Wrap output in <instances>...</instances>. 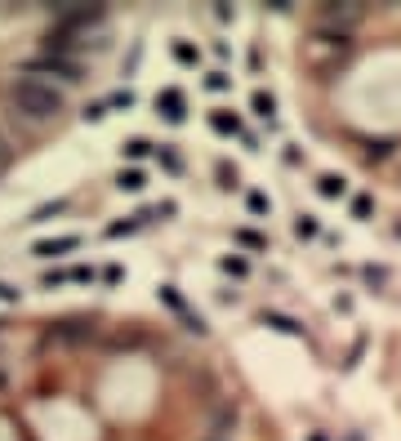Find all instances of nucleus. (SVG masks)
Returning <instances> with one entry per match:
<instances>
[{"mask_svg":"<svg viewBox=\"0 0 401 441\" xmlns=\"http://www.w3.org/2000/svg\"><path fill=\"white\" fill-rule=\"evenodd\" d=\"M63 103H67V94L45 80H14V90H9V107L22 112L27 120H50L63 112Z\"/></svg>","mask_w":401,"mask_h":441,"instance_id":"obj_1","label":"nucleus"},{"mask_svg":"<svg viewBox=\"0 0 401 441\" xmlns=\"http://www.w3.org/2000/svg\"><path fill=\"white\" fill-rule=\"evenodd\" d=\"M22 80H63V85H80L85 80V63L80 58H63V54H36L22 63Z\"/></svg>","mask_w":401,"mask_h":441,"instance_id":"obj_2","label":"nucleus"},{"mask_svg":"<svg viewBox=\"0 0 401 441\" xmlns=\"http://www.w3.org/2000/svg\"><path fill=\"white\" fill-rule=\"evenodd\" d=\"M361 22V5H325L317 14V31L330 36H352V27Z\"/></svg>","mask_w":401,"mask_h":441,"instance_id":"obj_3","label":"nucleus"},{"mask_svg":"<svg viewBox=\"0 0 401 441\" xmlns=\"http://www.w3.org/2000/svg\"><path fill=\"white\" fill-rule=\"evenodd\" d=\"M156 112L178 125V120H183V94H178V90H161V94H156Z\"/></svg>","mask_w":401,"mask_h":441,"instance_id":"obj_4","label":"nucleus"},{"mask_svg":"<svg viewBox=\"0 0 401 441\" xmlns=\"http://www.w3.org/2000/svg\"><path fill=\"white\" fill-rule=\"evenodd\" d=\"M80 237H54V241H36V259H58V254H67V250H76Z\"/></svg>","mask_w":401,"mask_h":441,"instance_id":"obj_5","label":"nucleus"},{"mask_svg":"<svg viewBox=\"0 0 401 441\" xmlns=\"http://www.w3.org/2000/svg\"><path fill=\"white\" fill-rule=\"evenodd\" d=\"M58 281H94V267H58L45 276V286H58Z\"/></svg>","mask_w":401,"mask_h":441,"instance_id":"obj_6","label":"nucleus"},{"mask_svg":"<svg viewBox=\"0 0 401 441\" xmlns=\"http://www.w3.org/2000/svg\"><path fill=\"white\" fill-rule=\"evenodd\" d=\"M90 335H94V326H80V321H67L63 330H50V339H71V343H80Z\"/></svg>","mask_w":401,"mask_h":441,"instance_id":"obj_7","label":"nucleus"},{"mask_svg":"<svg viewBox=\"0 0 401 441\" xmlns=\"http://www.w3.org/2000/svg\"><path fill=\"white\" fill-rule=\"evenodd\" d=\"M263 326H276V330H286V335H303V326L281 316V312H263Z\"/></svg>","mask_w":401,"mask_h":441,"instance_id":"obj_8","label":"nucleus"},{"mask_svg":"<svg viewBox=\"0 0 401 441\" xmlns=\"http://www.w3.org/2000/svg\"><path fill=\"white\" fill-rule=\"evenodd\" d=\"M317 188H321V196H344V192H348V183L339 178V174H321Z\"/></svg>","mask_w":401,"mask_h":441,"instance_id":"obj_9","label":"nucleus"},{"mask_svg":"<svg viewBox=\"0 0 401 441\" xmlns=\"http://www.w3.org/2000/svg\"><path fill=\"white\" fill-rule=\"evenodd\" d=\"M116 188H120V192H139V188H143V169H120Z\"/></svg>","mask_w":401,"mask_h":441,"instance_id":"obj_10","label":"nucleus"},{"mask_svg":"<svg viewBox=\"0 0 401 441\" xmlns=\"http://www.w3.org/2000/svg\"><path fill=\"white\" fill-rule=\"evenodd\" d=\"M210 120H214V130H218V134H237V130H241V125H237V116H227V112H214Z\"/></svg>","mask_w":401,"mask_h":441,"instance_id":"obj_11","label":"nucleus"},{"mask_svg":"<svg viewBox=\"0 0 401 441\" xmlns=\"http://www.w3.org/2000/svg\"><path fill=\"white\" fill-rule=\"evenodd\" d=\"M148 152H152L148 139H129V143H125V156H129V161H139V156H148Z\"/></svg>","mask_w":401,"mask_h":441,"instance_id":"obj_12","label":"nucleus"},{"mask_svg":"<svg viewBox=\"0 0 401 441\" xmlns=\"http://www.w3.org/2000/svg\"><path fill=\"white\" fill-rule=\"evenodd\" d=\"M254 112H259V116H272V112H276V98H272V94H254Z\"/></svg>","mask_w":401,"mask_h":441,"instance_id":"obj_13","label":"nucleus"},{"mask_svg":"<svg viewBox=\"0 0 401 441\" xmlns=\"http://www.w3.org/2000/svg\"><path fill=\"white\" fill-rule=\"evenodd\" d=\"M174 58H178L183 67H192V63H197V49H192L188 41H178V45H174Z\"/></svg>","mask_w":401,"mask_h":441,"instance_id":"obj_14","label":"nucleus"},{"mask_svg":"<svg viewBox=\"0 0 401 441\" xmlns=\"http://www.w3.org/2000/svg\"><path fill=\"white\" fill-rule=\"evenodd\" d=\"M9 156H14V139H9V134L0 130V169L9 165Z\"/></svg>","mask_w":401,"mask_h":441,"instance_id":"obj_15","label":"nucleus"},{"mask_svg":"<svg viewBox=\"0 0 401 441\" xmlns=\"http://www.w3.org/2000/svg\"><path fill=\"white\" fill-rule=\"evenodd\" d=\"M103 107H134V94H129V90H116V94L107 98Z\"/></svg>","mask_w":401,"mask_h":441,"instance_id":"obj_16","label":"nucleus"},{"mask_svg":"<svg viewBox=\"0 0 401 441\" xmlns=\"http://www.w3.org/2000/svg\"><path fill=\"white\" fill-rule=\"evenodd\" d=\"M223 272H232V276H246L250 267H246V259H232V254H227V259H223Z\"/></svg>","mask_w":401,"mask_h":441,"instance_id":"obj_17","label":"nucleus"},{"mask_svg":"<svg viewBox=\"0 0 401 441\" xmlns=\"http://www.w3.org/2000/svg\"><path fill=\"white\" fill-rule=\"evenodd\" d=\"M388 152H393V143H388V139H379V143H370V147H366V156H370V161H374V156H379V161H384Z\"/></svg>","mask_w":401,"mask_h":441,"instance_id":"obj_18","label":"nucleus"},{"mask_svg":"<svg viewBox=\"0 0 401 441\" xmlns=\"http://www.w3.org/2000/svg\"><path fill=\"white\" fill-rule=\"evenodd\" d=\"M295 232H299V237H312V232H317V223H312V214H299Z\"/></svg>","mask_w":401,"mask_h":441,"instance_id":"obj_19","label":"nucleus"},{"mask_svg":"<svg viewBox=\"0 0 401 441\" xmlns=\"http://www.w3.org/2000/svg\"><path fill=\"white\" fill-rule=\"evenodd\" d=\"M352 214L366 218V214H370V196H357V201H352Z\"/></svg>","mask_w":401,"mask_h":441,"instance_id":"obj_20","label":"nucleus"},{"mask_svg":"<svg viewBox=\"0 0 401 441\" xmlns=\"http://www.w3.org/2000/svg\"><path fill=\"white\" fill-rule=\"evenodd\" d=\"M250 210H254V214L267 210V196H263V192H250Z\"/></svg>","mask_w":401,"mask_h":441,"instance_id":"obj_21","label":"nucleus"},{"mask_svg":"<svg viewBox=\"0 0 401 441\" xmlns=\"http://www.w3.org/2000/svg\"><path fill=\"white\" fill-rule=\"evenodd\" d=\"M237 241H246V245H254V250H263V237H254V232H246V227L237 232Z\"/></svg>","mask_w":401,"mask_h":441,"instance_id":"obj_22","label":"nucleus"},{"mask_svg":"<svg viewBox=\"0 0 401 441\" xmlns=\"http://www.w3.org/2000/svg\"><path fill=\"white\" fill-rule=\"evenodd\" d=\"M161 161H165V169H174V174H178V169H183V165H178V156L169 152V147H161Z\"/></svg>","mask_w":401,"mask_h":441,"instance_id":"obj_23","label":"nucleus"},{"mask_svg":"<svg viewBox=\"0 0 401 441\" xmlns=\"http://www.w3.org/2000/svg\"><path fill=\"white\" fill-rule=\"evenodd\" d=\"M107 116V107L103 103H94V107H85V120H103Z\"/></svg>","mask_w":401,"mask_h":441,"instance_id":"obj_24","label":"nucleus"},{"mask_svg":"<svg viewBox=\"0 0 401 441\" xmlns=\"http://www.w3.org/2000/svg\"><path fill=\"white\" fill-rule=\"evenodd\" d=\"M205 85H210V90H227V76H223V71H214V76L205 80Z\"/></svg>","mask_w":401,"mask_h":441,"instance_id":"obj_25","label":"nucleus"},{"mask_svg":"<svg viewBox=\"0 0 401 441\" xmlns=\"http://www.w3.org/2000/svg\"><path fill=\"white\" fill-rule=\"evenodd\" d=\"M0 299H5V303H14V299H18V290H14V286H5V281H0Z\"/></svg>","mask_w":401,"mask_h":441,"instance_id":"obj_26","label":"nucleus"},{"mask_svg":"<svg viewBox=\"0 0 401 441\" xmlns=\"http://www.w3.org/2000/svg\"><path fill=\"white\" fill-rule=\"evenodd\" d=\"M0 392H9V370L0 365Z\"/></svg>","mask_w":401,"mask_h":441,"instance_id":"obj_27","label":"nucleus"}]
</instances>
